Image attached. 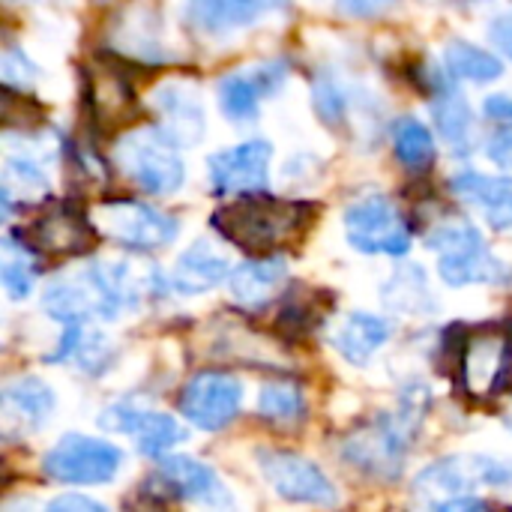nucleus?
I'll return each instance as SVG.
<instances>
[{
  "label": "nucleus",
  "mask_w": 512,
  "mask_h": 512,
  "mask_svg": "<svg viewBox=\"0 0 512 512\" xmlns=\"http://www.w3.org/2000/svg\"><path fill=\"white\" fill-rule=\"evenodd\" d=\"M486 156H489L495 165H501V168H512V129L498 132V135L489 141Z\"/></svg>",
  "instance_id": "obj_36"
},
{
  "label": "nucleus",
  "mask_w": 512,
  "mask_h": 512,
  "mask_svg": "<svg viewBox=\"0 0 512 512\" xmlns=\"http://www.w3.org/2000/svg\"><path fill=\"white\" fill-rule=\"evenodd\" d=\"M504 489L512 486V468L504 462H495L489 456H447L435 465H429L417 480L414 492L429 507H444L453 498L474 495L477 489Z\"/></svg>",
  "instance_id": "obj_7"
},
{
  "label": "nucleus",
  "mask_w": 512,
  "mask_h": 512,
  "mask_svg": "<svg viewBox=\"0 0 512 512\" xmlns=\"http://www.w3.org/2000/svg\"><path fill=\"white\" fill-rule=\"evenodd\" d=\"M159 474L171 486L174 498H183L192 504H207V507H228L231 504V495H228L225 483L219 480V474L198 459L165 456Z\"/></svg>",
  "instance_id": "obj_19"
},
{
  "label": "nucleus",
  "mask_w": 512,
  "mask_h": 512,
  "mask_svg": "<svg viewBox=\"0 0 512 512\" xmlns=\"http://www.w3.org/2000/svg\"><path fill=\"white\" fill-rule=\"evenodd\" d=\"M288 282V264L282 258H255L231 270L228 285L237 303L243 306H264L270 303Z\"/></svg>",
  "instance_id": "obj_23"
},
{
  "label": "nucleus",
  "mask_w": 512,
  "mask_h": 512,
  "mask_svg": "<svg viewBox=\"0 0 512 512\" xmlns=\"http://www.w3.org/2000/svg\"><path fill=\"white\" fill-rule=\"evenodd\" d=\"M54 411V393L39 378H15L3 387L6 432H33Z\"/></svg>",
  "instance_id": "obj_22"
},
{
  "label": "nucleus",
  "mask_w": 512,
  "mask_h": 512,
  "mask_svg": "<svg viewBox=\"0 0 512 512\" xmlns=\"http://www.w3.org/2000/svg\"><path fill=\"white\" fill-rule=\"evenodd\" d=\"M258 414L276 429H297L306 423V396L294 381H270L261 387Z\"/></svg>",
  "instance_id": "obj_27"
},
{
  "label": "nucleus",
  "mask_w": 512,
  "mask_h": 512,
  "mask_svg": "<svg viewBox=\"0 0 512 512\" xmlns=\"http://www.w3.org/2000/svg\"><path fill=\"white\" fill-rule=\"evenodd\" d=\"M420 393V390H417ZM417 393H408L396 414H381L372 423L360 426L342 447L345 462L375 480H396L411 453L414 435L420 429L426 402Z\"/></svg>",
  "instance_id": "obj_3"
},
{
  "label": "nucleus",
  "mask_w": 512,
  "mask_h": 512,
  "mask_svg": "<svg viewBox=\"0 0 512 512\" xmlns=\"http://www.w3.org/2000/svg\"><path fill=\"white\" fill-rule=\"evenodd\" d=\"M156 276L129 261H102L51 279L42 294V309L60 324L111 321L123 309L138 306L153 294Z\"/></svg>",
  "instance_id": "obj_1"
},
{
  "label": "nucleus",
  "mask_w": 512,
  "mask_h": 512,
  "mask_svg": "<svg viewBox=\"0 0 512 512\" xmlns=\"http://www.w3.org/2000/svg\"><path fill=\"white\" fill-rule=\"evenodd\" d=\"M390 336H393L390 321H384L378 315H369V312H354L339 324V330L333 336V345L348 363L363 366L390 342Z\"/></svg>",
  "instance_id": "obj_24"
},
{
  "label": "nucleus",
  "mask_w": 512,
  "mask_h": 512,
  "mask_svg": "<svg viewBox=\"0 0 512 512\" xmlns=\"http://www.w3.org/2000/svg\"><path fill=\"white\" fill-rule=\"evenodd\" d=\"M282 81H285V63H264V66L222 78L219 102H222L225 117H231L234 123L255 120L261 111V99L276 93Z\"/></svg>",
  "instance_id": "obj_16"
},
{
  "label": "nucleus",
  "mask_w": 512,
  "mask_h": 512,
  "mask_svg": "<svg viewBox=\"0 0 512 512\" xmlns=\"http://www.w3.org/2000/svg\"><path fill=\"white\" fill-rule=\"evenodd\" d=\"M384 300L390 309L396 312H408V315H429L435 312V300L429 294L426 276L420 267H405L396 270L393 279L384 285Z\"/></svg>",
  "instance_id": "obj_29"
},
{
  "label": "nucleus",
  "mask_w": 512,
  "mask_h": 512,
  "mask_svg": "<svg viewBox=\"0 0 512 512\" xmlns=\"http://www.w3.org/2000/svg\"><path fill=\"white\" fill-rule=\"evenodd\" d=\"M258 468L270 489L291 504H312V507H333L339 504V492L330 477L309 459L285 450H261Z\"/></svg>",
  "instance_id": "obj_11"
},
{
  "label": "nucleus",
  "mask_w": 512,
  "mask_h": 512,
  "mask_svg": "<svg viewBox=\"0 0 512 512\" xmlns=\"http://www.w3.org/2000/svg\"><path fill=\"white\" fill-rule=\"evenodd\" d=\"M453 192L468 207H474L486 225L495 231L512 228V177H489L477 171H465L453 177Z\"/></svg>",
  "instance_id": "obj_18"
},
{
  "label": "nucleus",
  "mask_w": 512,
  "mask_h": 512,
  "mask_svg": "<svg viewBox=\"0 0 512 512\" xmlns=\"http://www.w3.org/2000/svg\"><path fill=\"white\" fill-rule=\"evenodd\" d=\"M99 234L135 252H156L177 240V219L144 201H102L93 213Z\"/></svg>",
  "instance_id": "obj_8"
},
{
  "label": "nucleus",
  "mask_w": 512,
  "mask_h": 512,
  "mask_svg": "<svg viewBox=\"0 0 512 512\" xmlns=\"http://www.w3.org/2000/svg\"><path fill=\"white\" fill-rule=\"evenodd\" d=\"M432 120H435V129L441 132V138L459 156H468V150L474 144V114H471L465 96L456 87H450V84H438L435 87Z\"/></svg>",
  "instance_id": "obj_26"
},
{
  "label": "nucleus",
  "mask_w": 512,
  "mask_h": 512,
  "mask_svg": "<svg viewBox=\"0 0 512 512\" xmlns=\"http://www.w3.org/2000/svg\"><path fill=\"white\" fill-rule=\"evenodd\" d=\"M18 237L33 249L45 255H87L96 240L99 228L93 219H87L75 204H54L42 216H36Z\"/></svg>",
  "instance_id": "obj_13"
},
{
  "label": "nucleus",
  "mask_w": 512,
  "mask_h": 512,
  "mask_svg": "<svg viewBox=\"0 0 512 512\" xmlns=\"http://www.w3.org/2000/svg\"><path fill=\"white\" fill-rule=\"evenodd\" d=\"M231 276V264L222 252H216L210 243H195L192 249H186L177 264L171 267L165 285L183 297L192 294H204L210 288H216L219 282H225Z\"/></svg>",
  "instance_id": "obj_20"
},
{
  "label": "nucleus",
  "mask_w": 512,
  "mask_h": 512,
  "mask_svg": "<svg viewBox=\"0 0 512 512\" xmlns=\"http://www.w3.org/2000/svg\"><path fill=\"white\" fill-rule=\"evenodd\" d=\"M393 147L405 168L423 171L435 162V138L432 129L417 117H402L393 123Z\"/></svg>",
  "instance_id": "obj_30"
},
{
  "label": "nucleus",
  "mask_w": 512,
  "mask_h": 512,
  "mask_svg": "<svg viewBox=\"0 0 512 512\" xmlns=\"http://www.w3.org/2000/svg\"><path fill=\"white\" fill-rule=\"evenodd\" d=\"M483 111H486V117H492V120H498V123H510L512 96H504V93L489 96V99H486V105H483Z\"/></svg>",
  "instance_id": "obj_38"
},
{
  "label": "nucleus",
  "mask_w": 512,
  "mask_h": 512,
  "mask_svg": "<svg viewBox=\"0 0 512 512\" xmlns=\"http://www.w3.org/2000/svg\"><path fill=\"white\" fill-rule=\"evenodd\" d=\"M90 102H93V114L102 132L120 129L141 114L138 99L132 96L126 78L111 63L108 66L102 63V69H96V75L90 78Z\"/></svg>",
  "instance_id": "obj_21"
},
{
  "label": "nucleus",
  "mask_w": 512,
  "mask_h": 512,
  "mask_svg": "<svg viewBox=\"0 0 512 512\" xmlns=\"http://www.w3.org/2000/svg\"><path fill=\"white\" fill-rule=\"evenodd\" d=\"M123 465V453L87 435H66L51 447L42 459V474L63 486H96L117 477Z\"/></svg>",
  "instance_id": "obj_9"
},
{
  "label": "nucleus",
  "mask_w": 512,
  "mask_h": 512,
  "mask_svg": "<svg viewBox=\"0 0 512 512\" xmlns=\"http://www.w3.org/2000/svg\"><path fill=\"white\" fill-rule=\"evenodd\" d=\"M444 63H447V69H450L453 78H465V81H477V84L495 81L504 72V63L495 54H489L480 45H471L465 39L447 42Z\"/></svg>",
  "instance_id": "obj_28"
},
{
  "label": "nucleus",
  "mask_w": 512,
  "mask_h": 512,
  "mask_svg": "<svg viewBox=\"0 0 512 512\" xmlns=\"http://www.w3.org/2000/svg\"><path fill=\"white\" fill-rule=\"evenodd\" d=\"M429 249L438 252V273L450 288L501 285L510 279L504 261L492 255L483 234L465 219H444L426 234Z\"/></svg>",
  "instance_id": "obj_4"
},
{
  "label": "nucleus",
  "mask_w": 512,
  "mask_h": 512,
  "mask_svg": "<svg viewBox=\"0 0 512 512\" xmlns=\"http://www.w3.org/2000/svg\"><path fill=\"white\" fill-rule=\"evenodd\" d=\"M135 435V444L144 456H165L168 450H174L177 444L186 441V432L183 426L168 417V414H156V411H147L144 420L138 423V429L132 432Z\"/></svg>",
  "instance_id": "obj_32"
},
{
  "label": "nucleus",
  "mask_w": 512,
  "mask_h": 512,
  "mask_svg": "<svg viewBox=\"0 0 512 512\" xmlns=\"http://www.w3.org/2000/svg\"><path fill=\"white\" fill-rule=\"evenodd\" d=\"M489 36H492L495 48H498L504 57H510L512 60V12L498 15V18L489 24Z\"/></svg>",
  "instance_id": "obj_35"
},
{
  "label": "nucleus",
  "mask_w": 512,
  "mask_h": 512,
  "mask_svg": "<svg viewBox=\"0 0 512 512\" xmlns=\"http://www.w3.org/2000/svg\"><path fill=\"white\" fill-rule=\"evenodd\" d=\"M48 360L51 363H72L87 375H102L114 363V348H111V339L105 333L90 330L87 324H66V333Z\"/></svg>",
  "instance_id": "obj_25"
},
{
  "label": "nucleus",
  "mask_w": 512,
  "mask_h": 512,
  "mask_svg": "<svg viewBox=\"0 0 512 512\" xmlns=\"http://www.w3.org/2000/svg\"><path fill=\"white\" fill-rule=\"evenodd\" d=\"M396 0H336V9L348 18H375L387 12Z\"/></svg>",
  "instance_id": "obj_34"
},
{
  "label": "nucleus",
  "mask_w": 512,
  "mask_h": 512,
  "mask_svg": "<svg viewBox=\"0 0 512 512\" xmlns=\"http://www.w3.org/2000/svg\"><path fill=\"white\" fill-rule=\"evenodd\" d=\"M348 243L363 255L402 258L411 249V228L405 216L387 198H363L345 213Z\"/></svg>",
  "instance_id": "obj_10"
},
{
  "label": "nucleus",
  "mask_w": 512,
  "mask_h": 512,
  "mask_svg": "<svg viewBox=\"0 0 512 512\" xmlns=\"http://www.w3.org/2000/svg\"><path fill=\"white\" fill-rule=\"evenodd\" d=\"M270 144L267 141H246L231 150H222L210 156V189L216 195H243L258 192L267 186L270 171Z\"/></svg>",
  "instance_id": "obj_14"
},
{
  "label": "nucleus",
  "mask_w": 512,
  "mask_h": 512,
  "mask_svg": "<svg viewBox=\"0 0 512 512\" xmlns=\"http://www.w3.org/2000/svg\"><path fill=\"white\" fill-rule=\"evenodd\" d=\"M153 111L159 129L177 144H198L204 138V108L195 90L183 84H165L153 93Z\"/></svg>",
  "instance_id": "obj_17"
},
{
  "label": "nucleus",
  "mask_w": 512,
  "mask_h": 512,
  "mask_svg": "<svg viewBox=\"0 0 512 512\" xmlns=\"http://www.w3.org/2000/svg\"><path fill=\"white\" fill-rule=\"evenodd\" d=\"M48 510L54 512H105V507L93 498H81V495H63L57 501L48 504Z\"/></svg>",
  "instance_id": "obj_37"
},
{
  "label": "nucleus",
  "mask_w": 512,
  "mask_h": 512,
  "mask_svg": "<svg viewBox=\"0 0 512 512\" xmlns=\"http://www.w3.org/2000/svg\"><path fill=\"white\" fill-rule=\"evenodd\" d=\"M30 252L33 249L18 234L3 240V264H0V273H3V288L9 294V300H24L30 294L33 282H36L39 264L33 261Z\"/></svg>",
  "instance_id": "obj_31"
},
{
  "label": "nucleus",
  "mask_w": 512,
  "mask_h": 512,
  "mask_svg": "<svg viewBox=\"0 0 512 512\" xmlns=\"http://www.w3.org/2000/svg\"><path fill=\"white\" fill-rule=\"evenodd\" d=\"M144 414H147V408H141L138 402L126 399V402H117V405L105 408L102 417H99V426H102L105 432L132 435V432L138 429V423L144 420Z\"/></svg>",
  "instance_id": "obj_33"
},
{
  "label": "nucleus",
  "mask_w": 512,
  "mask_h": 512,
  "mask_svg": "<svg viewBox=\"0 0 512 512\" xmlns=\"http://www.w3.org/2000/svg\"><path fill=\"white\" fill-rule=\"evenodd\" d=\"M114 162L129 183L150 195H171L186 177L177 141H171L159 126L126 132L114 147Z\"/></svg>",
  "instance_id": "obj_6"
},
{
  "label": "nucleus",
  "mask_w": 512,
  "mask_h": 512,
  "mask_svg": "<svg viewBox=\"0 0 512 512\" xmlns=\"http://www.w3.org/2000/svg\"><path fill=\"white\" fill-rule=\"evenodd\" d=\"M315 207L309 201L273 198L243 192L237 201L222 204L213 213V228L249 255H270L294 246L312 225Z\"/></svg>",
  "instance_id": "obj_2"
},
{
  "label": "nucleus",
  "mask_w": 512,
  "mask_h": 512,
  "mask_svg": "<svg viewBox=\"0 0 512 512\" xmlns=\"http://www.w3.org/2000/svg\"><path fill=\"white\" fill-rule=\"evenodd\" d=\"M459 384L471 399H492L510 387L512 378V327L489 321L465 330L459 342Z\"/></svg>",
  "instance_id": "obj_5"
},
{
  "label": "nucleus",
  "mask_w": 512,
  "mask_h": 512,
  "mask_svg": "<svg viewBox=\"0 0 512 512\" xmlns=\"http://www.w3.org/2000/svg\"><path fill=\"white\" fill-rule=\"evenodd\" d=\"M288 0H186V24L207 36H225L285 9Z\"/></svg>",
  "instance_id": "obj_15"
},
{
  "label": "nucleus",
  "mask_w": 512,
  "mask_h": 512,
  "mask_svg": "<svg viewBox=\"0 0 512 512\" xmlns=\"http://www.w3.org/2000/svg\"><path fill=\"white\" fill-rule=\"evenodd\" d=\"M243 405V387L234 375L201 372L195 375L180 396V414L201 432H222L234 423Z\"/></svg>",
  "instance_id": "obj_12"
}]
</instances>
